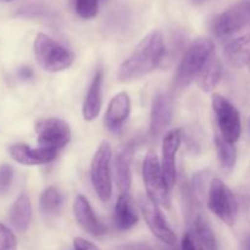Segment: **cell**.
Returning a JSON list of instances; mask_svg holds the SVG:
<instances>
[{
  "label": "cell",
  "instance_id": "obj_1",
  "mask_svg": "<svg viewBox=\"0 0 250 250\" xmlns=\"http://www.w3.org/2000/svg\"><path fill=\"white\" fill-rule=\"evenodd\" d=\"M165 43L160 31L146 34L134 48L131 55L121 63L119 70V81L122 83L133 82L148 73L153 72L164 59Z\"/></svg>",
  "mask_w": 250,
  "mask_h": 250
},
{
  "label": "cell",
  "instance_id": "obj_2",
  "mask_svg": "<svg viewBox=\"0 0 250 250\" xmlns=\"http://www.w3.org/2000/svg\"><path fill=\"white\" fill-rule=\"evenodd\" d=\"M212 53L214 43L209 38H198L188 46L173 77V94L182 93L198 77Z\"/></svg>",
  "mask_w": 250,
  "mask_h": 250
},
{
  "label": "cell",
  "instance_id": "obj_3",
  "mask_svg": "<svg viewBox=\"0 0 250 250\" xmlns=\"http://www.w3.org/2000/svg\"><path fill=\"white\" fill-rule=\"evenodd\" d=\"M34 55L38 65L48 72L67 70L75 61V54L45 33H38L34 39Z\"/></svg>",
  "mask_w": 250,
  "mask_h": 250
},
{
  "label": "cell",
  "instance_id": "obj_4",
  "mask_svg": "<svg viewBox=\"0 0 250 250\" xmlns=\"http://www.w3.org/2000/svg\"><path fill=\"white\" fill-rule=\"evenodd\" d=\"M143 181L146 197L155 204L170 208V187L164 176L161 163L154 151H148L143 161Z\"/></svg>",
  "mask_w": 250,
  "mask_h": 250
},
{
  "label": "cell",
  "instance_id": "obj_5",
  "mask_svg": "<svg viewBox=\"0 0 250 250\" xmlns=\"http://www.w3.org/2000/svg\"><path fill=\"white\" fill-rule=\"evenodd\" d=\"M112 149L109 142L104 141L95 151L90 163V181L93 188L103 203L109 202L112 194L111 182Z\"/></svg>",
  "mask_w": 250,
  "mask_h": 250
},
{
  "label": "cell",
  "instance_id": "obj_6",
  "mask_svg": "<svg viewBox=\"0 0 250 250\" xmlns=\"http://www.w3.org/2000/svg\"><path fill=\"white\" fill-rule=\"evenodd\" d=\"M250 26V0L232 5L214 17L211 31L219 38H229Z\"/></svg>",
  "mask_w": 250,
  "mask_h": 250
},
{
  "label": "cell",
  "instance_id": "obj_7",
  "mask_svg": "<svg viewBox=\"0 0 250 250\" xmlns=\"http://www.w3.org/2000/svg\"><path fill=\"white\" fill-rule=\"evenodd\" d=\"M208 208L222 222L229 226H233L238 211V203L232 190L220 178H214L210 182L208 190Z\"/></svg>",
  "mask_w": 250,
  "mask_h": 250
},
{
  "label": "cell",
  "instance_id": "obj_8",
  "mask_svg": "<svg viewBox=\"0 0 250 250\" xmlns=\"http://www.w3.org/2000/svg\"><path fill=\"white\" fill-rule=\"evenodd\" d=\"M211 105L215 114H216L220 134L229 143L236 144L241 138L242 133V122L239 111L226 98L217 94V93L212 94Z\"/></svg>",
  "mask_w": 250,
  "mask_h": 250
},
{
  "label": "cell",
  "instance_id": "obj_9",
  "mask_svg": "<svg viewBox=\"0 0 250 250\" xmlns=\"http://www.w3.org/2000/svg\"><path fill=\"white\" fill-rule=\"evenodd\" d=\"M37 139L43 148L58 150L67 146L71 141V128L63 120L56 117L43 119L36 125Z\"/></svg>",
  "mask_w": 250,
  "mask_h": 250
},
{
  "label": "cell",
  "instance_id": "obj_10",
  "mask_svg": "<svg viewBox=\"0 0 250 250\" xmlns=\"http://www.w3.org/2000/svg\"><path fill=\"white\" fill-rule=\"evenodd\" d=\"M139 208L143 214L144 220L148 225L151 233L160 242L166 246H176V234L167 225V221L164 217L163 212L159 209V205L155 204L148 197H139Z\"/></svg>",
  "mask_w": 250,
  "mask_h": 250
},
{
  "label": "cell",
  "instance_id": "obj_11",
  "mask_svg": "<svg viewBox=\"0 0 250 250\" xmlns=\"http://www.w3.org/2000/svg\"><path fill=\"white\" fill-rule=\"evenodd\" d=\"M181 141H182V133L181 129H172V131L167 132L163 139V148H161V154H163V159H161V167H163L164 176L166 178L170 189L176 183V154H177L178 149L181 146Z\"/></svg>",
  "mask_w": 250,
  "mask_h": 250
},
{
  "label": "cell",
  "instance_id": "obj_12",
  "mask_svg": "<svg viewBox=\"0 0 250 250\" xmlns=\"http://www.w3.org/2000/svg\"><path fill=\"white\" fill-rule=\"evenodd\" d=\"M136 146L133 143L122 144L115 158V180L121 194H129L132 185V160Z\"/></svg>",
  "mask_w": 250,
  "mask_h": 250
},
{
  "label": "cell",
  "instance_id": "obj_13",
  "mask_svg": "<svg viewBox=\"0 0 250 250\" xmlns=\"http://www.w3.org/2000/svg\"><path fill=\"white\" fill-rule=\"evenodd\" d=\"M173 115V97L170 93H159L153 100L150 111V133L159 136L167 128Z\"/></svg>",
  "mask_w": 250,
  "mask_h": 250
},
{
  "label": "cell",
  "instance_id": "obj_14",
  "mask_svg": "<svg viewBox=\"0 0 250 250\" xmlns=\"http://www.w3.org/2000/svg\"><path fill=\"white\" fill-rule=\"evenodd\" d=\"M10 156L16 163L24 166H37L49 164L56 158V151L51 149L43 148H29L26 144H14L9 148Z\"/></svg>",
  "mask_w": 250,
  "mask_h": 250
},
{
  "label": "cell",
  "instance_id": "obj_15",
  "mask_svg": "<svg viewBox=\"0 0 250 250\" xmlns=\"http://www.w3.org/2000/svg\"><path fill=\"white\" fill-rule=\"evenodd\" d=\"M131 112V99L126 92H120L110 100L105 114V126L111 132H120Z\"/></svg>",
  "mask_w": 250,
  "mask_h": 250
},
{
  "label": "cell",
  "instance_id": "obj_16",
  "mask_svg": "<svg viewBox=\"0 0 250 250\" xmlns=\"http://www.w3.org/2000/svg\"><path fill=\"white\" fill-rule=\"evenodd\" d=\"M73 214L80 226L92 236H103L106 232V227L94 214L89 202L83 195H77L73 204Z\"/></svg>",
  "mask_w": 250,
  "mask_h": 250
},
{
  "label": "cell",
  "instance_id": "obj_17",
  "mask_svg": "<svg viewBox=\"0 0 250 250\" xmlns=\"http://www.w3.org/2000/svg\"><path fill=\"white\" fill-rule=\"evenodd\" d=\"M103 82H104V71L103 68H99L93 77L85 99L83 102L82 114L85 121H93L94 119H97L102 110Z\"/></svg>",
  "mask_w": 250,
  "mask_h": 250
},
{
  "label": "cell",
  "instance_id": "obj_18",
  "mask_svg": "<svg viewBox=\"0 0 250 250\" xmlns=\"http://www.w3.org/2000/svg\"><path fill=\"white\" fill-rule=\"evenodd\" d=\"M9 220L12 226L20 232H24L29 227L32 220V204L26 193H21L11 205Z\"/></svg>",
  "mask_w": 250,
  "mask_h": 250
},
{
  "label": "cell",
  "instance_id": "obj_19",
  "mask_svg": "<svg viewBox=\"0 0 250 250\" xmlns=\"http://www.w3.org/2000/svg\"><path fill=\"white\" fill-rule=\"evenodd\" d=\"M139 217L136 209L132 205L128 194H121L117 199L114 209V222L115 226L120 231H127L137 225Z\"/></svg>",
  "mask_w": 250,
  "mask_h": 250
},
{
  "label": "cell",
  "instance_id": "obj_20",
  "mask_svg": "<svg viewBox=\"0 0 250 250\" xmlns=\"http://www.w3.org/2000/svg\"><path fill=\"white\" fill-rule=\"evenodd\" d=\"M222 77V63L217 56L211 55L197 77L198 85L204 92H212Z\"/></svg>",
  "mask_w": 250,
  "mask_h": 250
},
{
  "label": "cell",
  "instance_id": "obj_21",
  "mask_svg": "<svg viewBox=\"0 0 250 250\" xmlns=\"http://www.w3.org/2000/svg\"><path fill=\"white\" fill-rule=\"evenodd\" d=\"M193 233L203 250H217V241L209 221L203 215H198L193 222Z\"/></svg>",
  "mask_w": 250,
  "mask_h": 250
},
{
  "label": "cell",
  "instance_id": "obj_22",
  "mask_svg": "<svg viewBox=\"0 0 250 250\" xmlns=\"http://www.w3.org/2000/svg\"><path fill=\"white\" fill-rule=\"evenodd\" d=\"M215 148H216L217 158H219L220 165L225 171H231L236 165L237 151L234 144L229 143L221 134L215 136Z\"/></svg>",
  "mask_w": 250,
  "mask_h": 250
},
{
  "label": "cell",
  "instance_id": "obj_23",
  "mask_svg": "<svg viewBox=\"0 0 250 250\" xmlns=\"http://www.w3.org/2000/svg\"><path fill=\"white\" fill-rule=\"evenodd\" d=\"M61 205H62V198L58 188L50 186L43 190L41 195V209L44 215L55 216L60 211Z\"/></svg>",
  "mask_w": 250,
  "mask_h": 250
},
{
  "label": "cell",
  "instance_id": "obj_24",
  "mask_svg": "<svg viewBox=\"0 0 250 250\" xmlns=\"http://www.w3.org/2000/svg\"><path fill=\"white\" fill-rule=\"evenodd\" d=\"M73 10L81 19H94L99 11V0H72Z\"/></svg>",
  "mask_w": 250,
  "mask_h": 250
},
{
  "label": "cell",
  "instance_id": "obj_25",
  "mask_svg": "<svg viewBox=\"0 0 250 250\" xmlns=\"http://www.w3.org/2000/svg\"><path fill=\"white\" fill-rule=\"evenodd\" d=\"M210 180V171L209 170H202L197 172L193 177L192 182V190L193 194L198 199V202H202L203 198L205 195V189H207V185L209 183Z\"/></svg>",
  "mask_w": 250,
  "mask_h": 250
},
{
  "label": "cell",
  "instance_id": "obj_26",
  "mask_svg": "<svg viewBox=\"0 0 250 250\" xmlns=\"http://www.w3.org/2000/svg\"><path fill=\"white\" fill-rule=\"evenodd\" d=\"M0 250H17L16 237L1 222H0Z\"/></svg>",
  "mask_w": 250,
  "mask_h": 250
},
{
  "label": "cell",
  "instance_id": "obj_27",
  "mask_svg": "<svg viewBox=\"0 0 250 250\" xmlns=\"http://www.w3.org/2000/svg\"><path fill=\"white\" fill-rule=\"evenodd\" d=\"M12 177H14V170L10 165L0 166V195L5 194L11 186Z\"/></svg>",
  "mask_w": 250,
  "mask_h": 250
},
{
  "label": "cell",
  "instance_id": "obj_28",
  "mask_svg": "<svg viewBox=\"0 0 250 250\" xmlns=\"http://www.w3.org/2000/svg\"><path fill=\"white\" fill-rule=\"evenodd\" d=\"M181 250H203L193 232H187L181 242Z\"/></svg>",
  "mask_w": 250,
  "mask_h": 250
},
{
  "label": "cell",
  "instance_id": "obj_29",
  "mask_svg": "<svg viewBox=\"0 0 250 250\" xmlns=\"http://www.w3.org/2000/svg\"><path fill=\"white\" fill-rule=\"evenodd\" d=\"M73 250H100L92 242L87 241L83 238H75L73 239Z\"/></svg>",
  "mask_w": 250,
  "mask_h": 250
},
{
  "label": "cell",
  "instance_id": "obj_30",
  "mask_svg": "<svg viewBox=\"0 0 250 250\" xmlns=\"http://www.w3.org/2000/svg\"><path fill=\"white\" fill-rule=\"evenodd\" d=\"M117 250H158V249L146 243H133V244H127V246L120 247Z\"/></svg>",
  "mask_w": 250,
  "mask_h": 250
},
{
  "label": "cell",
  "instance_id": "obj_31",
  "mask_svg": "<svg viewBox=\"0 0 250 250\" xmlns=\"http://www.w3.org/2000/svg\"><path fill=\"white\" fill-rule=\"evenodd\" d=\"M19 76L21 78H23V80H29V78L33 77V71L29 67H27V66H23V67L20 68Z\"/></svg>",
  "mask_w": 250,
  "mask_h": 250
},
{
  "label": "cell",
  "instance_id": "obj_32",
  "mask_svg": "<svg viewBox=\"0 0 250 250\" xmlns=\"http://www.w3.org/2000/svg\"><path fill=\"white\" fill-rule=\"evenodd\" d=\"M192 1L194 2L195 5H202V4H204V2L209 1V0H192Z\"/></svg>",
  "mask_w": 250,
  "mask_h": 250
},
{
  "label": "cell",
  "instance_id": "obj_33",
  "mask_svg": "<svg viewBox=\"0 0 250 250\" xmlns=\"http://www.w3.org/2000/svg\"><path fill=\"white\" fill-rule=\"evenodd\" d=\"M158 250H176V249H173V247L167 246L166 248H165V247H163V248H158Z\"/></svg>",
  "mask_w": 250,
  "mask_h": 250
},
{
  "label": "cell",
  "instance_id": "obj_34",
  "mask_svg": "<svg viewBox=\"0 0 250 250\" xmlns=\"http://www.w3.org/2000/svg\"><path fill=\"white\" fill-rule=\"evenodd\" d=\"M0 1H5V2H10V1H16V0H0Z\"/></svg>",
  "mask_w": 250,
  "mask_h": 250
},
{
  "label": "cell",
  "instance_id": "obj_35",
  "mask_svg": "<svg viewBox=\"0 0 250 250\" xmlns=\"http://www.w3.org/2000/svg\"><path fill=\"white\" fill-rule=\"evenodd\" d=\"M248 250H250V239H249V242H248Z\"/></svg>",
  "mask_w": 250,
  "mask_h": 250
},
{
  "label": "cell",
  "instance_id": "obj_36",
  "mask_svg": "<svg viewBox=\"0 0 250 250\" xmlns=\"http://www.w3.org/2000/svg\"><path fill=\"white\" fill-rule=\"evenodd\" d=\"M248 67H249V71H250V62H249V65H248Z\"/></svg>",
  "mask_w": 250,
  "mask_h": 250
},
{
  "label": "cell",
  "instance_id": "obj_37",
  "mask_svg": "<svg viewBox=\"0 0 250 250\" xmlns=\"http://www.w3.org/2000/svg\"><path fill=\"white\" fill-rule=\"evenodd\" d=\"M249 127H250V120H249Z\"/></svg>",
  "mask_w": 250,
  "mask_h": 250
}]
</instances>
